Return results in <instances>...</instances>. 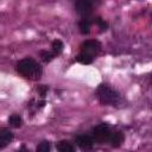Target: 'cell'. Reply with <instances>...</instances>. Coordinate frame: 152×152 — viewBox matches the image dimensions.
Wrapping results in <instances>:
<instances>
[{
  "instance_id": "7c38bea8",
  "label": "cell",
  "mask_w": 152,
  "mask_h": 152,
  "mask_svg": "<svg viewBox=\"0 0 152 152\" xmlns=\"http://www.w3.org/2000/svg\"><path fill=\"white\" fill-rule=\"evenodd\" d=\"M51 48H52V52L56 56H58L59 53H62V51L64 49V44H63V42L61 39H55L52 42V44H51Z\"/></svg>"
},
{
  "instance_id": "5bb4252c",
  "label": "cell",
  "mask_w": 152,
  "mask_h": 152,
  "mask_svg": "<svg viewBox=\"0 0 152 152\" xmlns=\"http://www.w3.org/2000/svg\"><path fill=\"white\" fill-rule=\"evenodd\" d=\"M94 24H96L97 26H99V28H100V31L101 32H103V31H107L108 30V23L104 20V19H102V18H100V17H97V18H95V20L93 21Z\"/></svg>"
},
{
  "instance_id": "3957f363",
  "label": "cell",
  "mask_w": 152,
  "mask_h": 152,
  "mask_svg": "<svg viewBox=\"0 0 152 152\" xmlns=\"http://www.w3.org/2000/svg\"><path fill=\"white\" fill-rule=\"evenodd\" d=\"M112 131H110V127L107 125V124H100L97 126H95L93 129H91V137L94 138V140L99 144H104V142H108L109 139H110V135H112Z\"/></svg>"
},
{
  "instance_id": "4fadbf2b",
  "label": "cell",
  "mask_w": 152,
  "mask_h": 152,
  "mask_svg": "<svg viewBox=\"0 0 152 152\" xmlns=\"http://www.w3.org/2000/svg\"><path fill=\"white\" fill-rule=\"evenodd\" d=\"M76 61H77L78 63H81V64L88 65V64H91V63H93L94 57H90V56H88V55H84V53H81V52H80V53L76 56Z\"/></svg>"
},
{
  "instance_id": "8992f818",
  "label": "cell",
  "mask_w": 152,
  "mask_h": 152,
  "mask_svg": "<svg viewBox=\"0 0 152 152\" xmlns=\"http://www.w3.org/2000/svg\"><path fill=\"white\" fill-rule=\"evenodd\" d=\"M75 142L81 150H91L95 140L89 134H80L75 137Z\"/></svg>"
},
{
  "instance_id": "6da1fadb",
  "label": "cell",
  "mask_w": 152,
  "mask_h": 152,
  "mask_svg": "<svg viewBox=\"0 0 152 152\" xmlns=\"http://www.w3.org/2000/svg\"><path fill=\"white\" fill-rule=\"evenodd\" d=\"M15 70L20 76L30 81H38L43 75L42 65L30 57L20 59L15 65Z\"/></svg>"
},
{
  "instance_id": "e0dca14e",
  "label": "cell",
  "mask_w": 152,
  "mask_h": 152,
  "mask_svg": "<svg viewBox=\"0 0 152 152\" xmlns=\"http://www.w3.org/2000/svg\"><path fill=\"white\" fill-rule=\"evenodd\" d=\"M36 91L38 93V95H39L42 99H44V97L46 96L48 91H49V86L39 84V86H37V87H36Z\"/></svg>"
},
{
  "instance_id": "9a60e30c",
  "label": "cell",
  "mask_w": 152,
  "mask_h": 152,
  "mask_svg": "<svg viewBox=\"0 0 152 152\" xmlns=\"http://www.w3.org/2000/svg\"><path fill=\"white\" fill-rule=\"evenodd\" d=\"M40 57H42V61H43V62L49 63V62H51V61L56 57V55H55L53 52H49V51L43 50V51H40Z\"/></svg>"
},
{
  "instance_id": "8fae6325",
  "label": "cell",
  "mask_w": 152,
  "mask_h": 152,
  "mask_svg": "<svg viewBox=\"0 0 152 152\" xmlns=\"http://www.w3.org/2000/svg\"><path fill=\"white\" fill-rule=\"evenodd\" d=\"M56 148L59 152H72L75 150V147L71 145V142H69L68 140H61L59 142H57Z\"/></svg>"
},
{
  "instance_id": "30bf717a",
  "label": "cell",
  "mask_w": 152,
  "mask_h": 152,
  "mask_svg": "<svg viewBox=\"0 0 152 152\" xmlns=\"http://www.w3.org/2000/svg\"><path fill=\"white\" fill-rule=\"evenodd\" d=\"M8 124L13 128H19L23 125V118L19 114H15L14 113V114H12V115L8 116Z\"/></svg>"
},
{
  "instance_id": "9c48e42d",
  "label": "cell",
  "mask_w": 152,
  "mask_h": 152,
  "mask_svg": "<svg viewBox=\"0 0 152 152\" xmlns=\"http://www.w3.org/2000/svg\"><path fill=\"white\" fill-rule=\"evenodd\" d=\"M125 141V135L122 132H113L109 139V142L113 147H119Z\"/></svg>"
},
{
  "instance_id": "5b68a950",
  "label": "cell",
  "mask_w": 152,
  "mask_h": 152,
  "mask_svg": "<svg viewBox=\"0 0 152 152\" xmlns=\"http://www.w3.org/2000/svg\"><path fill=\"white\" fill-rule=\"evenodd\" d=\"M93 8L94 4L91 0H75V11L81 15V18H89L93 13Z\"/></svg>"
},
{
  "instance_id": "277c9868",
  "label": "cell",
  "mask_w": 152,
  "mask_h": 152,
  "mask_svg": "<svg viewBox=\"0 0 152 152\" xmlns=\"http://www.w3.org/2000/svg\"><path fill=\"white\" fill-rule=\"evenodd\" d=\"M101 51V44L99 40L96 39H88L84 40L81 45H80V52L88 55L90 57H96L97 53Z\"/></svg>"
},
{
  "instance_id": "2e32d148",
  "label": "cell",
  "mask_w": 152,
  "mask_h": 152,
  "mask_svg": "<svg viewBox=\"0 0 152 152\" xmlns=\"http://www.w3.org/2000/svg\"><path fill=\"white\" fill-rule=\"evenodd\" d=\"M50 148H51L50 142L46 141V140H44V141H42V142L38 144V146L36 147V151L37 152H49Z\"/></svg>"
},
{
  "instance_id": "ac0fdd59",
  "label": "cell",
  "mask_w": 152,
  "mask_h": 152,
  "mask_svg": "<svg viewBox=\"0 0 152 152\" xmlns=\"http://www.w3.org/2000/svg\"><path fill=\"white\" fill-rule=\"evenodd\" d=\"M91 1H93V4H96V5H99L101 2V0H91Z\"/></svg>"
},
{
  "instance_id": "ba28073f",
  "label": "cell",
  "mask_w": 152,
  "mask_h": 152,
  "mask_svg": "<svg viewBox=\"0 0 152 152\" xmlns=\"http://www.w3.org/2000/svg\"><path fill=\"white\" fill-rule=\"evenodd\" d=\"M91 24H93V21H91L89 18H81V20H80V23H78L80 32H81L83 36L89 34V33H90Z\"/></svg>"
},
{
  "instance_id": "7a4b0ae2",
  "label": "cell",
  "mask_w": 152,
  "mask_h": 152,
  "mask_svg": "<svg viewBox=\"0 0 152 152\" xmlns=\"http://www.w3.org/2000/svg\"><path fill=\"white\" fill-rule=\"evenodd\" d=\"M95 94L99 102L103 106H116L120 102V94L106 83L99 84Z\"/></svg>"
},
{
  "instance_id": "52a82bcc",
  "label": "cell",
  "mask_w": 152,
  "mask_h": 152,
  "mask_svg": "<svg viewBox=\"0 0 152 152\" xmlns=\"http://www.w3.org/2000/svg\"><path fill=\"white\" fill-rule=\"evenodd\" d=\"M14 138L13 132L7 127L0 128V150H4Z\"/></svg>"
}]
</instances>
